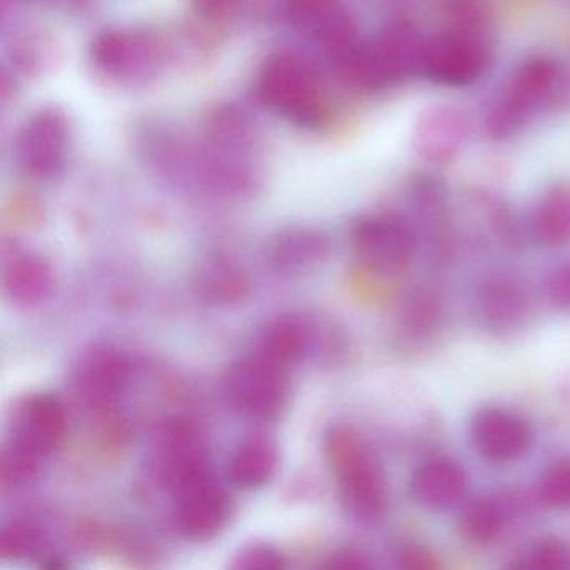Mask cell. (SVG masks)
<instances>
[{
  "label": "cell",
  "instance_id": "cb8c5ba5",
  "mask_svg": "<svg viewBox=\"0 0 570 570\" xmlns=\"http://www.w3.org/2000/svg\"><path fill=\"white\" fill-rule=\"evenodd\" d=\"M532 229L543 246H570V186H556L542 196L533 212Z\"/></svg>",
  "mask_w": 570,
  "mask_h": 570
},
{
  "label": "cell",
  "instance_id": "603a6c76",
  "mask_svg": "<svg viewBox=\"0 0 570 570\" xmlns=\"http://www.w3.org/2000/svg\"><path fill=\"white\" fill-rule=\"evenodd\" d=\"M510 525L509 515L499 495H479L466 500L456 517V533L473 547H490L499 542Z\"/></svg>",
  "mask_w": 570,
  "mask_h": 570
},
{
  "label": "cell",
  "instance_id": "30bf717a",
  "mask_svg": "<svg viewBox=\"0 0 570 570\" xmlns=\"http://www.w3.org/2000/svg\"><path fill=\"white\" fill-rule=\"evenodd\" d=\"M469 440L485 462L505 465L519 462L530 452L533 430L519 413L489 406L470 420Z\"/></svg>",
  "mask_w": 570,
  "mask_h": 570
},
{
  "label": "cell",
  "instance_id": "9c48e42d",
  "mask_svg": "<svg viewBox=\"0 0 570 570\" xmlns=\"http://www.w3.org/2000/svg\"><path fill=\"white\" fill-rule=\"evenodd\" d=\"M535 309L532 288L512 273H499L480 285L475 313L480 325L497 338H510L523 332Z\"/></svg>",
  "mask_w": 570,
  "mask_h": 570
},
{
  "label": "cell",
  "instance_id": "f1b7e54d",
  "mask_svg": "<svg viewBox=\"0 0 570 570\" xmlns=\"http://www.w3.org/2000/svg\"><path fill=\"white\" fill-rule=\"evenodd\" d=\"M285 566L283 553L266 542L246 543L233 557L232 562L233 569L238 570H276Z\"/></svg>",
  "mask_w": 570,
  "mask_h": 570
},
{
  "label": "cell",
  "instance_id": "d4e9b609",
  "mask_svg": "<svg viewBox=\"0 0 570 570\" xmlns=\"http://www.w3.org/2000/svg\"><path fill=\"white\" fill-rule=\"evenodd\" d=\"M312 342V330L305 322L293 318V316H285V318L276 320L266 328L258 352L278 365L289 368L299 360L305 358Z\"/></svg>",
  "mask_w": 570,
  "mask_h": 570
},
{
  "label": "cell",
  "instance_id": "6da1fadb",
  "mask_svg": "<svg viewBox=\"0 0 570 570\" xmlns=\"http://www.w3.org/2000/svg\"><path fill=\"white\" fill-rule=\"evenodd\" d=\"M325 455L346 512L362 522L383 517L389 485L366 440L352 426H333L325 435Z\"/></svg>",
  "mask_w": 570,
  "mask_h": 570
},
{
  "label": "cell",
  "instance_id": "7a4b0ae2",
  "mask_svg": "<svg viewBox=\"0 0 570 570\" xmlns=\"http://www.w3.org/2000/svg\"><path fill=\"white\" fill-rule=\"evenodd\" d=\"M426 42L410 22H393L365 42H353L340 52L343 75L365 89H385L423 72Z\"/></svg>",
  "mask_w": 570,
  "mask_h": 570
},
{
  "label": "cell",
  "instance_id": "ba28073f",
  "mask_svg": "<svg viewBox=\"0 0 570 570\" xmlns=\"http://www.w3.org/2000/svg\"><path fill=\"white\" fill-rule=\"evenodd\" d=\"M232 513V497L209 470L175 490L173 523L186 539H213L225 529Z\"/></svg>",
  "mask_w": 570,
  "mask_h": 570
},
{
  "label": "cell",
  "instance_id": "52a82bcc",
  "mask_svg": "<svg viewBox=\"0 0 570 570\" xmlns=\"http://www.w3.org/2000/svg\"><path fill=\"white\" fill-rule=\"evenodd\" d=\"M353 255L366 269L382 276H399L416 255L415 229L396 215H366L350 228Z\"/></svg>",
  "mask_w": 570,
  "mask_h": 570
},
{
  "label": "cell",
  "instance_id": "83f0119b",
  "mask_svg": "<svg viewBox=\"0 0 570 570\" xmlns=\"http://www.w3.org/2000/svg\"><path fill=\"white\" fill-rule=\"evenodd\" d=\"M517 566L537 570L570 569V542L559 537H542L525 550Z\"/></svg>",
  "mask_w": 570,
  "mask_h": 570
},
{
  "label": "cell",
  "instance_id": "ffe728a7",
  "mask_svg": "<svg viewBox=\"0 0 570 570\" xmlns=\"http://www.w3.org/2000/svg\"><path fill=\"white\" fill-rule=\"evenodd\" d=\"M279 452L276 443L263 433L246 436L229 456L228 475L233 485L245 490L262 489L278 472Z\"/></svg>",
  "mask_w": 570,
  "mask_h": 570
},
{
  "label": "cell",
  "instance_id": "3957f363",
  "mask_svg": "<svg viewBox=\"0 0 570 570\" xmlns=\"http://www.w3.org/2000/svg\"><path fill=\"white\" fill-rule=\"evenodd\" d=\"M68 413L51 393H35L22 400L12 435L2 453V480L21 485L38 475L46 460L65 442Z\"/></svg>",
  "mask_w": 570,
  "mask_h": 570
},
{
  "label": "cell",
  "instance_id": "e0dca14e",
  "mask_svg": "<svg viewBox=\"0 0 570 570\" xmlns=\"http://www.w3.org/2000/svg\"><path fill=\"white\" fill-rule=\"evenodd\" d=\"M2 286L6 296L16 305L38 306L51 296L55 275L41 256L14 249L4 256Z\"/></svg>",
  "mask_w": 570,
  "mask_h": 570
},
{
  "label": "cell",
  "instance_id": "836d02e7",
  "mask_svg": "<svg viewBox=\"0 0 570 570\" xmlns=\"http://www.w3.org/2000/svg\"><path fill=\"white\" fill-rule=\"evenodd\" d=\"M325 567H330V569H365V567H370V560L363 553L348 550V552L333 556Z\"/></svg>",
  "mask_w": 570,
  "mask_h": 570
},
{
  "label": "cell",
  "instance_id": "7c38bea8",
  "mask_svg": "<svg viewBox=\"0 0 570 570\" xmlns=\"http://www.w3.org/2000/svg\"><path fill=\"white\" fill-rule=\"evenodd\" d=\"M472 132L469 115L459 106L435 105L420 112L413 128L416 155L433 165H446L465 149Z\"/></svg>",
  "mask_w": 570,
  "mask_h": 570
},
{
  "label": "cell",
  "instance_id": "277c9868",
  "mask_svg": "<svg viewBox=\"0 0 570 570\" xmlns=\"http://www.w3.org/2000/svg\"><path fill=\"white\" fill-rule=\"evenodd\" d=\"M285 366L256 352L229 366L223 380V396L229 409L253 422H273L289 402Z\"/></svg>",
  "mask_w": 570,
  "mask_h": 570
},
{
  "label": "cell",
  "instance_id": "7402d4cb",
  "mask_svg": "<svg viewBox=\"0 0 570 570\" xmlns=\"http://www.w3.org/2000/svg\"><path fill=\"white\" fill-rule=\"evenodd\" d=\"M195 289L209 305H235L249 293L248 273L229 256H208L196 269Z\"/></svg>",
  "mask_w": 570,
  "mask_h": 570
},
{
  "label": "cell",
  "instance_id": "4dcf8cb0",
  "mask_svg": "<svg viewBox=\"0 0 570 570\" xmlns=\"http://www.w3.org/2000/svg\"><path fill=\"white\" fill-rule=\"evenodd\" d=\"M543 295L553 309L570 315V262L560 263L547 275Z\"/></svg>",
  "mask_w": 570,
  "mask_h": 570
},
{
  "label": "cell",
  "instance_id": "5b68a950",
  "mask_svg": "<svg viewBox=\"0 0 570 570\" xmlns=\"http://www.w3.org/2000/svg\"><path fill=\"white\" fill-rule=\"evenodd\" d=\"M560 81L559 66L552 59L533 58L520 66L487 115V132L493 139L517 135L556 96Z\"/></svg>",
  "mask_w": 570,
  "mask_h": 570
},
{
  "label": "cell",
  "instance_id": "ac0fdd59",
  "mask_svg": "<svg viewBox=\"0 0 570 570\" xmlns=\"http://www.w3.org/2000/svg\"><path fill=\"white\" fill-rule=\"evenodd\" d=\"M445 323V306L439 293L432 288H415L403 299L396 318L399 338L406 348L429 346L442 332Z\"/></svg>",
  "mask_w": 570,
  "mask_h": 570
},
{
  "label": "cell",
  "instance_id": "5bb4252c",
  "mask_svg": "<svg viewBox=\"0 0 570 570\" xmlns=\"http://www.w3.org/2000/svg\"><path fill=\"white\" fill-rule=\"evenodd\" d=\"M289 19L303 38L335 56L356 41L355 19L343 0H293Z\"/></svg>",
  "mask_w": 570,
  "mask_h": 570
},
{
  "label": "cell",
  "instance_id": "1f68e13d",
  "mask_svg": "<svg viewBox=\"0 0 570 570\" xmlns=\"http://www.w3.org/2000/svg\"><path fill=\"white\" fill-rule=\"evenodd\" d=\"M399 566L403 569H435L440 563L435 553L425 547L406 546L399 552Z\"/></svg>",
  "mask_w": 570,
  "mask_h": 570
},
{
  "label": "cell",
  "instance_id": "2e32d148",
  "mask_svg": "<svg viewBox=\"0 0 570 570\" xmlns=\"http://www.w3.org/2000/svg\"><path fill=\"white\" fill-rule=\"evenodd\" d=\"M129 366L126 356L115 350H95L82 358L76 372L79 395L96 406L111 405L119 399L129 382Z\"/></svg>",
  "mask_w": 570,
  "mask_h": 570
},
{
  "label": "cell",
  "instance_id": "44dd1931",
  "mask_svg": "<svg viewBox=\"0 0 570 570\" xmlns=\"http://www.w3.org/2000/svg\"><path fill=\"white\" fill-rule=\"evenodd\" d=\"M330 243L320 233L293 229L273 239L266 249V262L278 275H299L325 262Z\"/></svg>",
  "mask_w": 570,
  "mask_h": 570
},
{
  "label": "cell",
  "instance_id": "d6a6232c",
  "mask_svg": "<svg viewBox=\"0 0 570 570\" xmlns=\"http://www.w3.org/2000/svg\"><path fill=\"white\" fill-rule=\"evenodd\" d=\"M242 4V0H195L196 9L213 19L228 18Z\"/></svg>",
  "mask_w": 570,
  "mask_h": 570
},
{
  "label": "cell",
  "instance_id": "9a60e30c",
  "mask_svg": "<svg viewBox=\"0 0 570 570\" xmlns=\"http://www.w3.org/2000/svg\"><path fill=\"white\" fill-rule=\"evenodd\" d=\"M466 490L469 473L465 466L446 455L426 459L410 479V495L416 505L433 512L460 505L465 500Z\"/></svg>",
  "mask_w": 570,
  "mask_h": 570
},
{
  "label": "cell",
  "instance_id": "8fae6325",
  "mask_svg": "<svg viewBox=\"0 0 570 570\" xmlns=\"http://www.w3.org/2000/svg\"><path fill=\"white\" fill-rule=\"evenodd\" d=\"M487 48L479 36L446 31L426 42L423 75L440 86L472 85L485 71Z\"/></svg>",
  "mask_w": 570,
  "mask_h": 570
},
{
  "label": "cell",
  "instance_id": "484cf974",
  "mask_svg": "<svg viewBox=\"0 0 570 570\" xmlns=\"http://www.w3.org/2000/svg\"><path fill=\"white\" fill-rule=\"evenodd\" d=\"M537 502L549 509H570V456L550 463L535 485Z\"/></svg>",
  "mask_w": 570,
  "mask_h": 570
},
{
  "label": "cell",
  "instance_id": "4316f807",
  "mask_svg": "<svg viewBox=\"0 0 570 570\" xmlns=\"http://www.w3.org/2000/svg\"><path fill=\"white\" fill-rule=\"evenodd\" d=\"M443 18L449 31L479 36L489 21L485 0H443Z\"/></svg>",
  "mask_w": 570,
  "mask_h": 570
},
{
  "label": "cell",
  "instance_id": "d6986e66",
  "mask_svg": "<svg viewBox=\"0 0 570 570\" xmlns=\"http://www.w3.org/2000/svg\"><path fill=\"white\" fill-rule=\"evenodd\" d=\"M155 46L148 39L125 31H109L92 45L96 65L108 75L125 78L151 68L156 59Z\"/></svg>",
  "mask_w": 570,
  "mask_h": 570
},
{
  "label": "cell",
  "instance_id": "f546056e",
  "mask_svg": "<svg viewBox=\"0 0 570 570\" xmlns=\"http://www.w3.org/2000/svg\"><path fill=\"white\" fill-rule=\"evenodd\" d=\"M39 546L41 535L28 523H9L0 535V552L4 557L31 556Z\"/></svg>",
  "mask_w": 570,
  "mask_h": 570
},
{
  "label": "cell",
  "instance_id": "4fadbf2b",
  "mask_svg": "<svg viewBox=\"0 0 570 570\" xmlns=\"http://www.w3.org/2000/svg\"><path fill=\"white\" fill-rule=\"evenodd\" d=\"M68 153V126L58 111L29 119L18 139V159L32 178H51L61 171Z\"/></svg>",
  "mask_w": 570,
  "mask_h": 570
},
{
  "label": "cell",
  "instance_id": "8992f818",
  "mask_svg": "<svg viewBox=\"0 0 570 570\" xmlns=\"http://www.w3.org/2000/svg\"><path fill=\"white\" fill-rule=\"evenodd\" d=\"M263 101L296 125H318L325 111L322 86L315 71L295 56H275L259 75Z\"/></svg>",
  "mask_w": 570,
  "mask_h": 570
}]
</instances>
